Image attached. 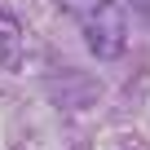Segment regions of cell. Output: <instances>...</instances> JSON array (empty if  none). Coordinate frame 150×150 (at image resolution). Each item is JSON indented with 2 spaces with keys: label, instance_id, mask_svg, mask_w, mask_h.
I'll return each instance as SVG.
<instances>
[{
  "label": "cell",
  "instance_id": "cell-1",
  "mask_svg": "<svg viewBox=\"0 0 150 150\" xmlns=\"http://www.w3.org/2000/svg\"><path fill=\"white\" fill-rule=\"evenodd\" d=\"M80 31H84V40H88V49L97 57H119V49H124V13L115 5H106L97 18H88Z\"/></svg>",
  "mask_w": 150,
  "mask_h": 150
},
{
  "label": "cell",
  "instance_id": "cell-2",
  "mask_svg": "<svg viewBox=\"0 0 150 150\" xmlns=\"http://www.w3.org/2000/svg\"><path fill=\"white\" fill-rule=\"evenodd\" d=\"M53 5H62V9H66V13L75 18V22L84 27L88 18H97V13H102L106 5H110V0H53Z\"/></svg>",
  "mask_w": 150,
  "mask_h": 150
}]
</instances>
